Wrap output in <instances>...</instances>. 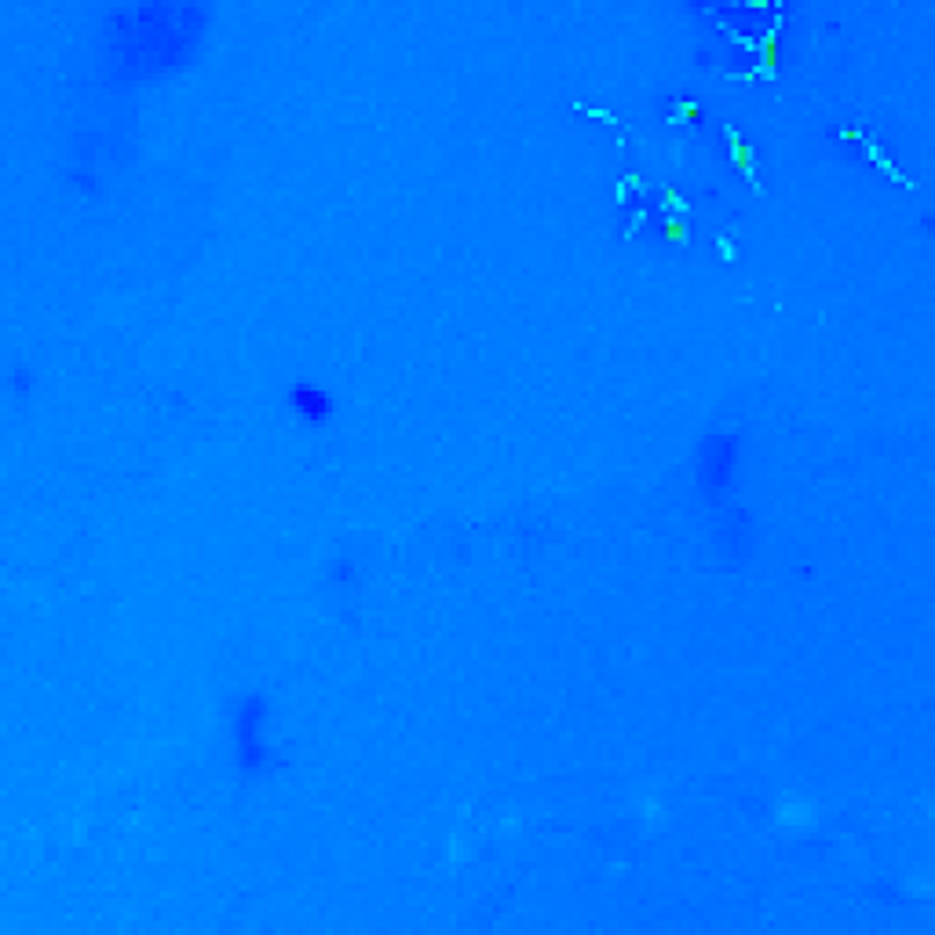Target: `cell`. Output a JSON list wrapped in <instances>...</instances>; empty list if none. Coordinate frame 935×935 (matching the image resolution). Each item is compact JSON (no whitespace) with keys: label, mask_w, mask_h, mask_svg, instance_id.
Segmentation results:
<instances>
[{"label":"cell","mask_w":935,"mask_h":935,"mask_svg":"<svg viewBox=\"0 0 935 935\" xmlns=\"http://www.w3.org/2000/svg\"><path fill=\"white\" fill-rule=\"evenodd\" d=\"M778 30H782V8H775V22H771V26H764V37L756 40V48H753L760 62H756L753 70H745V73H735L738 81H756V77H760V81H775L778 77V59H775L778 55Z\"/></svg>","instance_id":"cell-1"},{"label":"cell","mask_w":935,"mask_h":935,"mask_svg":"<svg viewBox=\"0 0 935 935\" xmlns=\"http://www.w3.org/2000/svg\"><path fill=\"white\" fill-rule=\"evenodd\" d=\"M837 136H841V139H858V143H863V150H866L870 165H873V168H880V172L888 175V180H892L895 187H909V190L917 187V183L909 180V175H906V172H902V168H899V165L888 158V150H884V143H880L873 132H866V129H841Z\"/></svg>","instance_id":"cell-2"},{"label":"cell","mask_w":935,"mask_h":935,"mask_svg":"<svg viewBox=\"0 0 935 935\" xmlns=\"http://www.w3.org/2000/svg\"><path fill=\"white\" fill-rule=\"evenodd\" d=\"M723 139H727V154L731 161H735L745 175V183L753 187V194H764V183H760V168H756V154H753V146L742 139V132L735 129V124H723Z\"/></svg>","instance_id":"cell-3"},{"label":"cell","mask_w":935,"mask_h":935,"mask_svg":"<svg viewBox=\"0 0 935 935\" xmlns=\"http://www.w3.org/2000/svg\"><path fill=\"white\" fill-rule=\"evenodd\" d=\"M701 117V103H694V99H672V106H669V124H691Z\"/></svg>","instance_id":"cell-4"},{"label":"cell","mask_w":935,"mask_h":935,"mask_svg":"<svg viewBox=\"0 0 935 935\" xmlns=\"http://www.w3.org/2000/svg\"><path fill=\"white\" fill-rule=\"evenodd\" d=\"M662 197H665V216H684L687 219V212H691V205H687V197L679 194V190H672V187H662Z\"/></svg>","instance_id":"cell-5"},{"label":"cell","mask_w":935,"mask_h":935,"mask_svg":"<svg viewBox=\"0 0 935 935\" xmlns=\"http://www.w3.org/2000/svg\"><path fill=\"white\" fill-rule=\"evenodd\" d=\"M665 238H669V241H676V245H691L687 219H684V216H665Z\"/></svg>","instance_id":"cell-6"},{"label":"cell","mask_w":935,"mask_h":935,"mask_svg":"<svg viewBox=\"0 0 935 935\" xmlns=\"http://www.w3.org/2000/svg\"><path fill=\"white\" fill-rule=\"evenodd\" d=\"M574 110H577V114H585V117H596V121H603V124H614V129H618L614 110H606V106H585V103H574Z\"/></svg>","instance_id":"cell-7"},{"label":"cell","mask_w":935,"mask_h":935,"mask_svg":"<svg viewBox=\"0 0 935 935\" xmlns=\"http://www.w3.org/2000/svg\"><path fill=\"white\" fill-rule=\"evenodd\" d=\"M716 252H720V260H727V263L735 260V241L727 238V231H723V234H716Z\"/></svg>","instance_id":"cell-8"},{"label":"cell","mask_w":935,"mask_h":935,"mask_svg":"<svg viewBox=\"0 0 935 935\" xmlns=\"http://www.w3.org/2000/svg\"><path fill=\"white\" fill-rule=\"evenodd\" d=\"M621 183H625V190H628V194H643V190H647V183H643V175H636V172H628V175H621Z\"/></svg>","instance_id":"cell-9"},{"label":"cell","mask_w":935,"mask_h":935,"mask_svg":"<svg viewBox=\"0 0 935 935\" xmlns=\"http://www.w3.org/2000/svg\"><path fill=\"white\" fill-rule=\"evenodd\" d=\"M643 223H647V212H643V209H636V212H633V219L625 223V238H636V231H640Z\"/></svg>","instance_id":"cell-10"}]
</instances>
